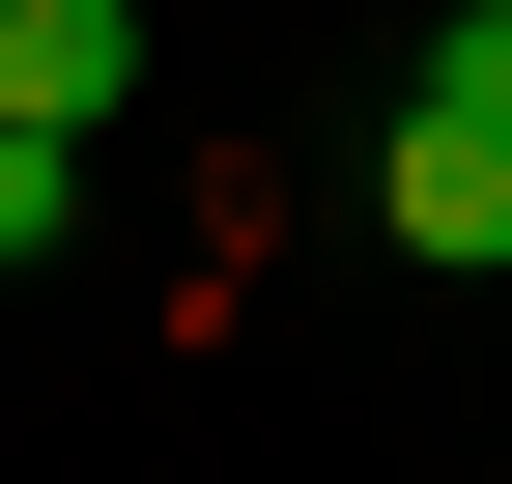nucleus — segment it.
<instances>
[{"instance_id": "4", "label": "nucleus", "mask_w": 512, "mask_h": 484, "mask_svg": "<svg viewBox=\"0 0 512 484\" xmlns=\"http://www.w3.org/2000/svg\"><path fill=\"white\" fill-rule=\"evenodd\" d=\"M427 114H484V143H512V0H456V29H427Z\"/></svg>"}, {"instance_id": "3", "label": "nucleus", "mask_w": 512, "mask_h": 484, "mask_svg": "<svg viewBox=\"0 0 512 484\" xmlns=\"http://www.w3.org/2000/svg\"><path fill=\"white\" fill-rule=\"evenodd\" d=\"M57 228H86V143H57V114H0V257H57Z\"/></svg>"}, {"instance_id": "2", "label": "nucleus", "mask_w": 512, "mask_h": 484, "mask_svg": "<svg viewBox=\"0 0 512 484\" xmlns=\"http://www.w3.org/2000/svg\"><path fill=\"white\" fill-rule=\"evenodd\" d=\"M114 86H143V0H0V114L114 143Z\"/></svg>"}, {"instance_id": "1", "label": "nucleus", "mask_w": 512, "mask_h": 484, "mask_svg": "<svg viewBox=\"0 0 512 484\" xmlns=\"http://www.w3.org/2000/svg\"><path fill=\"white\" fill-rule=\"evenodd\" d=\"M370 228H399L427 285H484V257H512V143H484V114H427V86H399V143H370Z\"/></svg>"}]
</instances>
